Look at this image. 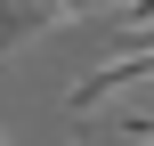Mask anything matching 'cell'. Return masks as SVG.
<instances>
[{
    "label": "cell",
    "instance_id": "1",
    "mask_svg": "<svg viewBox=\"0 0 154 146\" xmlns=\"http://www.w3.org/2000/svg\"><path fill=\"white\" fill-rule=\"evenodd\" d=\"M73 146H154V106H138V98H114V106L81 114Z\"/></svg>",
    "mask_w": 154,
    "mask_h": 146
},
{
    "label": "cell",
    "instance_id": "2",
    "mask_svg": "<svg viewBox=\"0 0 154 146\" xmlns=\"http://www.w3.org/2000/svg\"><path fill=\"white\" fill-rule=\"evenodd\" d=\"M57 24H73V8H65V0H0V65H8L24 41L57 33Z\"/></svg>",
    "mask_w": 154,
    "mask_h": 146
},
{
    "label": "cell",
    "instance_id": "3",
    "mask_svg": "<svg viewBox=\"0 0 154 146\" xmlns=\"http://www.w3.org/2000/svg\"><path fill=\"white\" fill-rule=\"evenodd\" d=\"M0 146H8V138H0Z\"/></svg>",
    "mask_w": 154,
    "mask_h": 146
}]
</instances>
